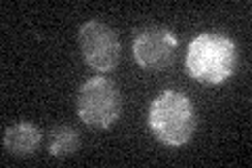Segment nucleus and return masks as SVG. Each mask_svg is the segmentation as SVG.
<instances>
[{"label":"nucleus","mask_w":252,"mask_h":168,"mask_svg":"<svg viewBox=\"0 0 252 168\" xmlns=\"http://www.w3.org/2000/svg\"><path fill=\"white\" fill-rule=\"evenodd\" d=\"M238 67V46L223 32H202L187 46L185 69L195 82L220 86Z\"/></svg>","instance_id":"f257e3e1"},{"label":"nucleus","mask_w":252,"mask_h":168,"mask_svg":"<svg viewBox=\"0 0 252 168\" xmlns=\"http://www.w3.org/2000/svg\"><path fill=\"white\" fill-rule=\"evenodd\" d=\"M147 124L154 137L166 147H181L191 141L198 118L191 99L181 91H164L152 101Z\"/></svg>","instance_id":"f03ea898"},{"label":"nucleus","mask_w":252,"mask_h":168,"mask_svg":"<svg viewBox=\"0 0 252 168\" xmlns=\"http://www.w3.org/2000/svg\"><path fill=\"white\" fill-rule=\"evenodd\" d=\"M78 118L91 129H109L122 114V97L112 80L94 76L84 80L76 97Z\"/></svg>","instance_id":"7ed1b4c3"},{"label":"nucleus","mask_w":252,"mask_h":168,"mask_svg":"<svg viewBox=\"0 0 252 168\" xmlns=\"http://www.w3.org/2000/svg\"><path fill=\"white\" fill-rule=\"evenodd\" d=\"M78 46L86 66L105 74L120 61V38L103 21H86L78 30Z\"/></svg>","instance_id":"20e7f679"},{"label":"nucleus","mask_w":252,"mask_h":168,"mask_svg":"<svg viewBox=\"0 0 252 168\" xmlns=\"http://www.w3.org/2000/svg\"><path fill=\"white\" fill-rule=\"evenodd\" d=\"M179 38L164 26L141 28L132 40V57L147 71H164L175 61Z\"/></svg>","instance_id":"39448f33"},{"label":"nucleus","mask_w":252,"mask_h":168,"mask_svg":"<svg viewBox=\"0 0 252 168\" xmlns=\"http://www.w3.org/2000/svg\"><path fill=\"white\" fill-rule=\"evenodd\" d=\"M42 143V133L34 122H15L4 131V151L15 158L34 156Z\"/></svg>","instance_id":"423d86ee"},{"label":"nucleus","mask_w":252,"mask_h":168,"mask_svg":"<svg viewBox=\"0 0 252 168\" xmlns=\"http://www.w3.org/2000/svg\"><path fill=\"white\" fill-rule=\"evenodd\" d=\"M46 149L53 158H69L80 149V133L72 126H55L46 134Z\"/></svg>","instance_id":"0eeeda50"}]
</instances>
